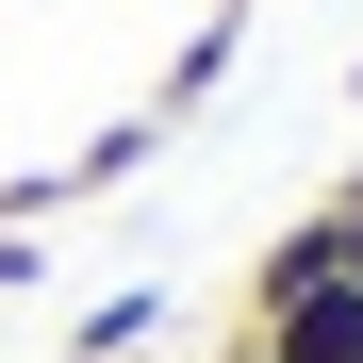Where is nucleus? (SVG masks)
Instances as JSON below:
<instances>
[{
    "mask_svg": "<svg viewBox=\"0 0 363 363\" xmlns=\"http://www.w3.org/2000/svg\"><path fill=\"white\" fill-rule=\"evenodd\" d=\"M50 281V231H0V297H33Z\"/></svg>",
    "mask_w": 363,
    "mask_h": 363,
    "instance_id": "nucleus-4",
    "label": "nucleus"
},
{
    "mask_svg": "<svg viewBox=\"0 0 363 363\" xmlns=\"http://www.w3.org/2000/svg\"><path fill=\"white\" fill-rule=\"evenodd\" d=\"M149 330H165V281H133V297H99V314L67 330V363H149Z\"/></svg>",
    "mask_w": 363,
    "mask_h": 363,
    "instance_id": "nucleus-3",
    "label": "nucleus"
},
{
    "mask_svg": "<svg viewBox=\"0 0 363 363\" xmlns=\"http://www.w3.org/2000/svg\"><path fill=\"white\" fill-rule=\"evenodd\" d=\"M215 363H264V347H248V330H231V347H215Z\"/></svg>",
    "mask_w": 363,
    "mask_h": 363,
    "instance_id": "nucleus-6",
    "label": "nucleus"
},
{
    "mask_svg": "<svg viewBox=\"0 0 363 363\" xmlns=\"http://www.w3.org/2000/svg\"><path fill=\"white\" fill-rule=\"evenodd\" d=\"M248 347H264V363H363V281L330 264V281L264 297V314H248Z\"/></svg>",
    "mask_w": 363,
    "mask_h": 363,
    "instance_id": "nucleus-1",
    "label": "nucleus"
},
{
    "mask_svg": "<svg viewBox=\"0 0 363 363\" xmlns=\"http://www.w3.org/2000/svg\"><path fill=\"white\" fill-rule=\"evenodd\" d=\"M330 248H347V281H363V165L330 182Z\"/></svg>",
    "mask_w": 363,
    "mask_h": 363,
    "instance_id": "nucleus-5",
    "label": "nucleus"
},
{
    "mask_svg": "<svg viewBox=\"0 0 363 363\" xmlns=\"http://www.w3.org/2000/svg\"><path fill=\"white\" fill-rule=\"evenodd\" d=\"M231 50H248V0H215V17H199V33H182V67L149 83V116H165V133H182V116H199V99L231 83Z\"/></svg>",
    "mask_w": 363,
    "mask_h": 363,
    "instance_id": "nucleus-2",
    "label": "nucleus"
}]
</instances>
